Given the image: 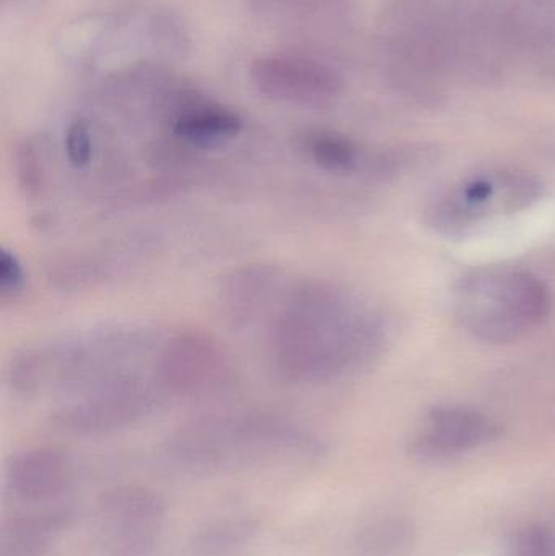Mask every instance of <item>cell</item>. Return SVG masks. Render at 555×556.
<instances>
[{
  "mask_svg": "<svg viewBox=\"0 0 555 556\" xmlns=\"http://www.w3.org/2000/svg\"><path fill=\"white\" fill-rule=\"evenodd\" d=\"M388 330L364 298L335 281H300L286 290L269 329L277 375L292 384H325L380 355Z\"/></svg>",
  "mask_w": 555,
  "mask_h": 556,
  "instance_id": "obj_1",
  "label": "cell"
},
{
  "mask_svg": "<svg viewBox=\"0 0 555 556\" xmlns=\"http://www.w3.org/2000/svg\"><path fill=\"white\" fill-rule=\"evenodd\" d=\"M166 450L185 466L235 470L313 459L323 444L312 431L280 415L224 412L182 425Z\"/></svg>",
  "mask_w": 555,
  "mask_h": 556,
  "instance_id": "obj_2",
  "label": "cell"
},
{
  "mask_svg": "<svg viewBox=\"0 0 555 556\" xmlns=\"http://www.w3.org/2000/svg\"><path fill=\"white\" fill-rule=\"evenodd\" d=\"M543 278L521 267L471 270L456 281L452 307L459 326L479 342L510 345L537 332L553 313Z\"/></svg>",
  "mask_w": 555,
  "mask_h": 556,
  "instance_id": "obj_3",
  "label": "cell"
},
{
  "mask_svg": "<svg viewBox=\"0 0 555 556\" xmlns=\"http://www.w3.org/2000/svg\"><path fill=\"white\" fill-rule=\"evenodd\" d=\"M146 330L108 327L75 339L22 350L10 359L7 382L20 395L52 388L84 389L129 375L127 365L149 345Z\"/></svg>",
  "mask_w": 555,
  "mask_h": 556,
  "instance_id": "obj_4",
  "label": "cell"
},
{
  "mask_svg": "<svg viewBox=\"0 0 555 556\" xmlns=\"http://www.w3.org/2000/svg\"><path fill=\"white\" fill-rule=\"evenodd\" d=\"M538 176L514 166L476 169L440 189L424 208V224L440 237L463 240L530 211L543 199Z\"/></svg>",
  "mask_w": 555,
  "mask_h": 556,
  "instance_id": "obj_5",
  "label": "cell"
},
{
  "mask_svg": "<svg viewBox=\"0 0 555 556\" xmlns=\"http://www.w3.org/2000/svg\"><path fill=\"white\" fill-rule=\"evenodd\" d=\"M459 31L489 51L555 54V0H452Z\"/></svg>",
  "mask_w": 555,
  "mask_h": 556,
  "instance_id": "obj_6",
  "label": "cell"
},
{
  "mask_svg": "<svg viewBox=\"0 0 555 556\" xmlns=\"http://www.w3.org/2000/svg\"><path fill=\"white\" fill-rule=\"evenodd\" d=\"M156 394L162 392L153 378L129 372L84 389L59 407L51 421L67 433H110L147 417L155 408Z\"/></svg>",
  "mask_w": 555,
  "mask_h": 556,
  "instance_id": "obj_7",
  "label": "cell"
},
{
  "mask_svg": "<svg viewBox=\"0 0 555 556\" xmlns=\"http://www.w3.org/2000/svg\"><path fill=\"white\" fill-rule=\"evenodd\" d=\"M231 379L234 365L224 346L198 330L173 336L155 356L153 381L162 394L202 397L227 388Z\"/></svg>",
  "mask_w": 555,
  "mask_h": 556,
  "instance_id": "obj_8",
  "label": "cell"
},
{
  "mask_svg": "<svg viewBox=\"0 0 555 556\" xmlns=\"http://www.w3.org/2000/svg\"><path fill=\"white\" fill-rule=\"evenodd\" d=\"M250 80L261 97L297 106H326L344 88L338 71L325 62L295 54L256 59L250 68Z\"/></svg>",
  "mask_w": 555,
  "mask_h": 556,
  "instance_id": "obj_9",
  "label": "cell"
},
{
  "mask_svg": "<svg viewBox=\"0 0 555 556\" xmlns=\"http://www.w3.org/2000/svg\"><path fill=\"white\" fill-rule=\"evenodd\" d=\"M502 425L479 408L439 405L427 412L409 443V454L424 464H440L494 443Z\"/></svg>",
  "mask_w": 555,
  "mask_h": 556,
  "instance_id": "obj_10",
  "label": "cell"
},
{
  "mask_svg": "<svg viewBox=\"0 0 555 556\" xmlns=\"http://www.w3.org/2000/svg\"><path fill=\"white\" fill-rule=\"evenodd\" d=\"M98 511L108 538L130 547L152 541L163 519L159 496L136 486L104 493L98 503Z\"/></svg>",
  "mask_w": 555,
  "mask_h": 556,
  "instance_id": "obj_11",
  "label": "cell"
},
{
  "mask_svg": "<svg viewBox=\"0 0 555 556\" xmlns=\"http://www.w3.org/2000/svg\"><path fill=\"white\" fill-rule=\"evenodd\" d=\"M282 288V274L269 264L238 267L222 278L217 291L222 316L234 329L250 327L273 306Z\"/></svg>",
  "mask_w": 555,
  "mask_h": 556,
  "instance_id": "obj_12",
  "label": "cell"
},
{
  "mask_svg": "<svg viewBox=\"0 0 555 556\" xmlns=\"http://www.w3.org/2000/svg\"><path fill=\"white\" fill-rule=\"evenodd\" d=\"M5 477L10 492L22 502H52L71 485V459L58 447H31L10 459Z\"/></svg>",
  "mask_w": 555,
  "mask_h": 556,
  "instance_id": "obj_13",
  "label": "cell"
},
{
  "mask_svg": "<svg viewBox=\"0 0 555 556\" xmlns=\"http://www.w3.org/2000/svg\"><path fill=\"white\" fill-rule=\"evenodd\" d=\"M243 130V119L220 104H192L173 119V136L185 149H215L230 142Z\"/></svg>",
  "mask_w": 555,
  "mask_h": 556,
  "instance_id": "obj_14",
  "label": "cell"
},
{
  "mask_svg": "<svg viewBox=\"0 0 555 556\" xmlns=\"http://www.w3.org/2000/svg\"><path fill=\"white\" fill-rule=\"evenodd\" d=\"M67 513L16 515L3 522L0 556H46L64 529Z\"/></svg>",
  "mask_w": 555,
  "mask_h": 556,
  "instance_id": "obj_15",
  "label": "cell"
},
{
  "mask_svg": "<svg viewBox=\"0 0 555 556\" xmlns=\"http://www.w3.org/2000/svg\"><path fill=\"white\" fill-rule=\"evenodd\" d=\"M16 185L28 201H41L51 185V168L38 139H23L13 153Z\"/></svg>",
  "mask_w": 555,
  "mask_h": 556,
  "instance_id": "obj_16",
  "label": "cell"
},
{
  "mask_svg": "<svg viewBox=\"0 0 555 556\" xmlns=\"http://www.w3.org/2000/svg\"><path fill=\"white\" fill-rule=\"evenodd\" d=\"M65 156L74 168L81 169L90 165L93 159V136L87 121L77 119L67 127Z\"/></svg>",
  "mask_w": 555,
  "mask_h": 556,
  "instance_id": "obj_17",
  "label": "cell"
},
{
  "mask_svg": "<svg viewBox=\"0 0 555 556\" xmlns=\"http://www.w3.org/2000/svg\"><path fill=\"white\" fill-rule=\"evenodd\" d=\"M26 283V270L22 260L12 250L0 251V298L15 300Z\"/></svg>",
  "mask_w": 555,
  "mask_h": 556,
  "instance_id": "obj_18",
  "label": "cell"
},
{
  "mask_svg": "<svg viewBox=\"0 0 555 556\" xmlns=\"http://www.w3.org/2000/svg\"><path fill=\"white\" fill-rule=\"evenodd\" d=\"M518 556H555V529L533 525L518 532Z\"/></svg>",
  "mask_w": 555,
  "mask_h": 556,
  "instance_id": "obj_19",
  "label": "cell"
}]
</instances>
